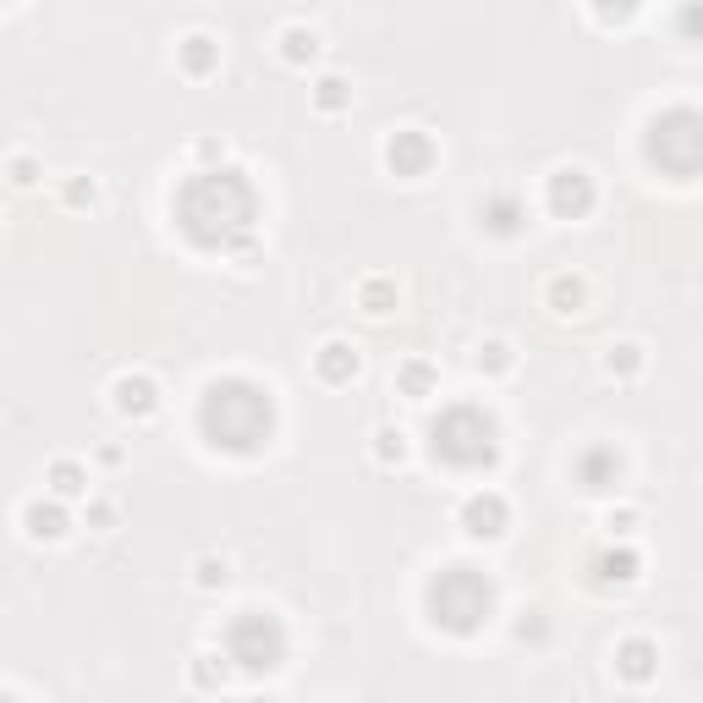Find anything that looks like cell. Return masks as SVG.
<instances>
[{
	"label": "cell",
	"mask_w": 703,
	"mask_h": 703,
	"mask_svg": "<svg viewBox=\"0 0 703 703\" xmlns=\"http://www.w3.org/2000/svg\"><path fill=\"white\" fill-rule=\"evenodd\" d=\"M61 199H66L72 209H94V204H100V182H94V176H72V182L61 188Z\"/></svg>",
	"instance_id": "cell-28"
},
{
	"label": "cell",
	"mask_w": 703,
	"mask_h": 703,
	"mask_svg": "<svg viewBox=\"0 0 703 703\" xmlns=\"http://www.w3.org/2000/svg\"><path fill=\"white\" fill-rule=\"evenodd\" d=\"M615 670H622V681L643 687L660 670V649L649 638H622V643H615Z\"/></svg>",
	"instance_id": "cell-14"
},
{
	"label": "cell",
	"mask_w": 703,
	"mask_h": 703,
	"mask_svg": "<svg viewBox=\"0 0 703 703\" xmlns=\"http://www.w3.org/2000/svg\"><path fill=\"white\" fill-rule=\"evenodd\" d=\"M358 303H363L369 319H385V314L396 308V286H391V281H363V286H358Z\"/></svg>",
	"instance_id": "cell-24"
},
{
	"label": "cell",
	"mask_w": 703,
	"mask_h": 703,
	"mask_svg": "<svg viewBox=\"0 0 703 703\" xmlns=\"http://www.w3.org/2000/svg\"><path fill=\"white\" fill-rule=\"evenodd\" d=\"M176 231H182L199 253H231L242 237H253V215H258V193L242 170L231 165H209L193 170L176 188Z\"/></svg>",
	"instance_id": "cell-1"
},
{
	"label": "cell",
	"mask_w": 703,
	"mask_h": 703,
	"mask_svg": "<svg viewBox=\"0 0 703 703\" xmlns=\"http://www.w3.org/2000/svg\"><path fill=\"white\" fill-rule=\"evenodd\" d=\"M643 154L654 170L676 176V182H687V176L703 170V111L692 105H670L649 122L643 132Z\"/></svg>",
	"instance_id": "cell-5"
},
{
	"label": "cell",
	"mask_w": 703,
	"mask_h": 703,
	"mask_svg": "<svg viewBox=\"0 0 703 703\" xmlns=\"http://www.w3.org/2000/svg\"><path fill=\"white\" fill-rule=\"evenodd\" d=\"M199 429L215 451H231V457H253L264 439L276 434V401L264 385L242 380V374H226L204 391L199 401Z\"/></svg>",
	"instance_id": "cell-2"
},
{
	"label": "cell",
	"mask_w": 703,
	"mask_h": 703,
	"mask_svg": "<svg viewBox=\"0 0 703 703\" xmlns=\"http://www.w3.org/2000/svg\"><path fill=\"white\" fill-rule=\"evenodd\" d=\"M676 34L687 44H703V0H681L676 7Z\"/></svg>",
	"instance_id": "cell-27"
},
{
	"label": "cell",
	"mask_w": 703,
	"mask_h": 703,
	"mask_svg": "<svg viewBox=\"0 0 703 703\" xmlns=\"http://www.w3.org/2000/svg\"><path fill=\"white\" fill-rule=\"evenodd\" d=\"M193 681H199V687H220V681H226V665H215V660L204 654V660L193 665Z\"/></svg>",
	"instance_id": "cell-33"
},
{
	"label": "cell",
	"mask_w": 703,
	"mask_h": 703,
	"mask_svg": "<svg viewBox=\"0 0 703 703\" xmlns=\"http://www.w3.org/2000/svg\"><path fill=\"white\" fill-rule=\"evenodd\" d=\"M193 583H199V588H226V583H231V566H226V555H199V566H193Z\"/></svg>",
	"instance_id": "cell-29"
},
{
	"label": "cell",
	"mask_w": 703,
	"mask_h": 703,
	"mask_svg": "<svg viewBox=\"0 0 703 703\" xmlns=\"http://www.w3.org/2000/svg\"><path fill=\"white\" fill-rule=\"evenodd\" d=\"M429 615H434V627H446L451 638H473L495 615V583L473 566H446L429 583Z\"/></svg>",
	"instance_id": "cell-4"
},
{
	"label": "cell",
	"mask_w": 703,
	"mask_h": 703,
	"mask_svg": "<svg viewBox=\"0 0 703 703\" xmlns=\"http://www.w3.org/2000/svg\"><path fill=\"white\" fill-rule=\"evenodd\" d=\"M593 572H599V583H638L643 555H638L632 545H615V550H604V555L593 561Z\"/></svg>",
	"instance_id": "cell-17"
},
{
	"label": "cell",
	"mask_w": 703,
	"mask_h": 703,
	"mask_svg": "<svg viewBox=\"0 0 703 703\" xmlns=\"http://www.w3.org/2000/svg\"><path fill=\"white\" fill-rule=\"evenodd\" d=\"M638 522H643V516H638L632 506H622V511H610V516H604L610 539H632V534H638Z\"/></svg>",
	"instance_id": "cell-31"
},
{
	"label": "cell",
	"mask_w": 703,
	"mask_h": 703,
	"mask_svg": "<svg viewBox=\"0 0 703 703\" xmlns=\"http://www.w3.org/2000/svg\"><path fill=\"white\" fill-rule=\"evenodd\" d=\"M473 363H478V374H506V369L516 363V358H511V341H484Z\"/></svg>",
	"instance_id": "cell-25"
},
{
	"label": "cell",
	"mask_w": 703,
	"mask_h": 703,
	"mask_svg": "<svg viewBox=\"0 0 703 703\" xmlns=\"http://www.w3.org/2000/svg\"><path fill=\"white\" fill-rule=\"evenodd\" d=\"M193 154H199V159H209V165H226V143H220V138H199V143H193Z\"/></svg>",
	"instance_id": "cell-34"
},
{
	"label": "cell",
	"mask_w": 703,
	"mask_h": 703,
	"mask_svg": "<svg viewBox=\"0 0 703 703\" xmlns=\"http://www.w3.org/2000/svg\"><path fill=\"white\" fill-rule=\"evenodd\" d=\"M88 527H116V506H111V500H94V506H88Z\"/></svg>",
	"instance_id": "cell-35"
},
{
	"label": "cell",
	"mask_w": 703,
	"mask_h": 703,
	"mask_svg": "<svg viewBox=\"0 0 703 703\" xmlns=\"http://www.w3.org/2000/svg\"><path fill=\"white\" fill-rule=\"evenodd\" d=\"M434 363H423V358H412V363H401V374H396V385H401V396H412V401H423V396H434Z\"/></svg>",
	"instance_id": "cell-22"
},
{
	"label": "cell",
	"mask_w": 703,
	"mask_h": 703,
	"mask_svg": "<svg viewBox=\"0 0 703 703\" xmlns=\"http://www.w3.org/2000/svg\"><path fill=\"white\" fill-rule=\"evenodd\" d=\"M429 451L439 468H451V473H484L495 468L500 457V439H495V418L473 401H457L446 407L434 423H429Z\"/></svg>",
	"instance_id": "cell-3"
},
{
	"label": "cell",
	"mask_w": 703,
	"mask_h": 703,
	"mask_svg": "<svg viewBox=\"0 0 703 703\" xmlns=\"http://www.w3.org/2000/svg\"><path fill=\"white\" fill-rule=\"evenodd\" d=\"M111 407H116L122 418L143 423V418L159 412V385H154L149 374H122V380L111 385Z\"/></svg>",
	"instance_id": "cell-10"
},
{
	"label": "cell",
	"mask_w": 703,
	"mask_h": 703,
	"mask_svg": "<svg viewBox=\"0 0 703 703\" xmlns=\"http://www.w3.org/2000/svg\"><path fill=\"white\" fill-rule=\"evenodd\" d=\"M577 484H583L588 495H604V489L622 484V457H615V446H588V451L577 457Z\"/></svg>",
	"instance_id": "cell-12"
},
{
	"label": "cell",
	"mask_w": 703,
	"mask_h": 703,
	"mask_svg": "<svg viewBox=\"0 0 703 703\" xmlns=\"http://www.w3.org/2000/svg\"><path fill=\"white\" fill-rule=\"evenodd\" d=\"M545 204H550L555 220H583V215L593 209V182H588V170L561 165V170L550 176V188H545Z\"/></svg>",
	"instance_id": "cell-7"
},
{
	"label": "cell",
	"mask_w": 703,
	"mask_h": 703,
	"mask_svg": "<svg viewBox=\"0 0 703 703\" xmlns=\"http://www.w3.org/2000/svg\"><path fill=\"white\" fill-rule=\"evenodd\" d=\"M604 374H610V380H638V374H643V346H638V341H615V346L604 352Z\"/></svg>",
	"instance_id": "cell-21"
},
{
	"label": "cell",
	"mask_w": 703,
	"mask_h": 703,
	"mask_svg": "<svg viewBox=\"0 0 703 703\" xmlns=\"http://www.w3.org/2000/svg\"><path fill=\"white\" fill-rule=\"evenodd\" d=\"M506 522H511V506H506L500 489H473V495L462 500V527H468V539H500Z\"/></svg>",
	"instance_id": "cell-8"
},
{
	"label": "cell",
	"mask_w": 703,
	"mask_h": 703,
	"mask_svg": "<svg viewBox=\"0 0 703 703\" xmlns=\"http://www.w3.org/2000/svg\"><path fill=\"white\" fill-rule=\"evenodd\" d=\"M276 44H281V61H286V66H308V61L319 55V34L303 28V23H286Z\"/></svg>",
	"instance_id": "cell-19"
},
{
	"label": "cell",
	"mask_w": 703,
	"mask_h": 703,
	"mask_svg": "<svg viewBox=\"0 0 703 703\" xmlns=\"http://www.w3.org/2000/svg\"><path fill=\"white\" fill-rule=\"evenodd\" d=\"M643 12V0H593V17L599 23H627Z\"/></svg>",
	"instance_id": "cell-30"
},
{
	"label": "cell",
	"mask_w": 703,
	"mask_h": 703,
	"mask_svg": "<svg viewBox=\"0 0 703 703\" xmlns=\"http://www.w3.org/2000/svg\"><path fill=\"white\" fill-rule=\"evenodd\" d=\"M44 484H50V495H61V500H82V495H88V473H82V462H72V457L50 462Z\"/></svg>",
	"instance_id": "cell-20"
},
{
	"label": "cell",
	"mask_w": 703,
	"mask_h": 703,
	"mask_svg": "<svg viewBox=\"0 0 703 703\" xmlns=\"http://www.w3.org/2000/svg\"><path fill=\"white\" fill-rule=\"evenodd\" d=\"M314 374L324 380V385H352L363 374V352L352 346V341H324L319 352H314Z\"/></svg>",
	"instance_id": "cell-11"
},
{
	"label": "cell",
	"mask_w": 703,
	"mask_h": 703,
	"mask_svg": "<svg viewBox=\"0 0 703 703\" xmlns=\"http://www.w3.org/2000/svg\"><path fill=\"white\" fill-rule=\"evenodd\" d=\"M176 61H182L188 77H215L220 72V44L209 34H188L182 44H176Z\"/></svg>",
	"instance_id": "cell-16"
},
{
	"label": "cell",
	"mask_w": 703,
	"mask_h": 703,
	"mask_svg": "<svg viewBox=\"0 0 703 703\" xmlns=\"http://www.w3.org/2000/svg\"><path fill=\"white\" fill-rule=\"evenodd\" d=\"M545 303H550V314H561V319H577V314L588 308V286H583L577 276H555V281L545 286Z\"/></svg>",
	"instance_id": "cell-18"
},
{
	"label": "cell",
	"mask_w": 703,
	"mask_h": 703,
	"mask_svg": "<svg viewBox=\"0 0 703 703\" xmlns=\"http://www.w3.org/2000/svg\"><path fill=\"white\" fill-rule=\"evenodd\" d=\"M23 527H28V539H61L66 527H72L61 495H50V500H28V506H23Z\"/></svg>",
	"instance_id": "cell-15"
},
{
	"label": "cell",
	"mask_w": 703,
	"mask_h": 703,
	"mask_svg": "<svg viewBox=\"0 0 703 703\" xmlns=\"http://www.w3.org/2000/svg\"><path fill=\"white\" fill-rule=\"evenodd\" d=\"M314 105H319L324 116H341V111L352 105V88H346V77H319V82H314Z\"/></svg>",
	"instance_id": "cell-23"
},
{
	"label": "cell",
	"mask_w": 703,
	"mask_h": 703,
	"mask_svg": "<svg viewBox=\"0 0 703 703\" xmlns=\"http://www.w3.org/2000/svg\"><path fill=\"white\" fill-rule=\"evenodd\" d=\"M385 165H391V176H423L429 165H434V143H429V132H418V127H407V132H391L385 138Z\"/></svg>",
	"instance_id": "cell-9"
},
{
	"label": "cell",
	"mask_w": 703,
	"mask_h": 703,
	"mask_svg": "<svg viewBox=\"0 0 703 703\" xmlns=\"http://www.w3.org/2000/svg\"><path fill=\"white\" fill-rule=\"evenodd\" d=\"M39 182V165L28 154H12V188H34Z\"/></svg>",
	"instance_id": "cell-32"
},
{
	"label": "cell",
	"mask_w": 703,
	"mask_h": 703,
	"mask_svg": "<svg viewBox=\"0 0 703 703\" xmlns=\"http://www.w3.org/2000/svg\"><path fill=\"white\" fill-rule=\"evenodd\" d=\"M478 220H484L495 237H516V231H522V220H527V204H522L511 188H495V193H484Z\"/></svg>",
	"instance_id": "cell-13"
},
{
	"label": "cell",
	"mask_w": 703,
	"mask_h": 703,
	"mask_svg": "<svg viewBox=\"0 0 703 703\" xmlns=\"http://www.w3.org/2000/svg\"><path fill=\"white\" fill-rule=\"evenodd\" d=\"M226 660L247 676H264L286 660V627L276 622L270 610H242L237 622L226 627Z\"/></svg>",
	"instance_id": "cell-6"
},
{
	"label": "cell",
	"mask_w": 703,
	"mask_h": 703,
	"mask_svg": "<svg viewBox=\"0 0 703 703\" xmlns=\"http://www.w3.org/2000/svg\"><path fill=\"white\" fill-rule=\"evenodd\" d=\"M374 457H380L385 468H401V462H407V434H401V429H380V434H374Z\"/></svg>",
	"instance_id": "cell-26"
}]
</instances>
